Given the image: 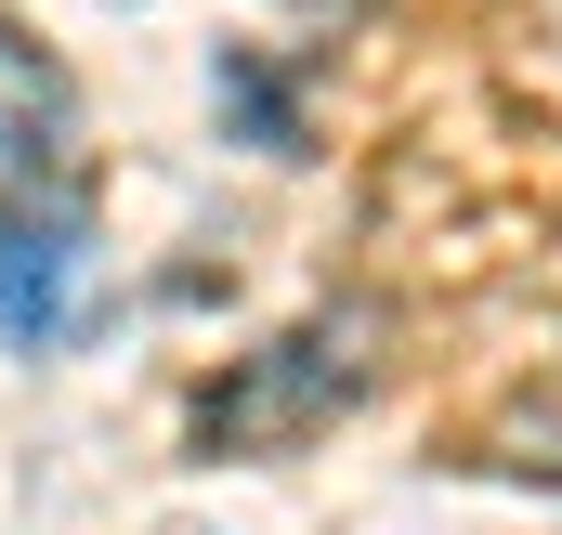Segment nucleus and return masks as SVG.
Listing matches in <instances>:
<instances>
[{
  "label": "nucleus",
  "instance_id": "1",
  "mask_svg": "<svg viewBox=\"0 0 562 535\" xmlns=\"http://www.w3.org/2000/svg\"><path fill=\"white\" fill-rule=\"evenodd\" d=\"M353 392H367L353 314H340V327H288V340H262L223 392L196 405V444H210V457H276V444H314Z\"/></svg>",
  "mask_w": 562,
  "mask_h": 535
},
{
  "label": "nucleus",
  "instance_id": "2",
  "mask_svg": "<svg viewBox=\"0 0 562 535\" xmlns=\"http://www.w3.org/2000/svg\"><path fill=\"white\" fill-rule=\"evenodd\" d=\"M79 196H40V183H13L0 196V327H13V353H53L66 327H79Z\"/></svg>",
  "mask_w": 562,
  "mask_h": 535
}]
</instances>
